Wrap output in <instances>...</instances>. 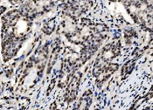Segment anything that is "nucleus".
I'll list each match as a JSON object with an SVG mask.
<instances>
[{"label": "nucleus", "mask_w": 153, "mask_h": 110, "mask_svg": "<svg viewBox=\"0 0 153 110\" xmlns=\"http://www.w3.org/2000/svg\"><path fill=\"white\" fill-rule=\"evenodd\" d=\"M134 66H135V62H134V61H129V62H128L127 64H125V65H124V66L123 67L122 73H123V74H125V75L130 74V73L132 72L133 68H134Z\"/></svg>", "instance_id": "obj_4"}, {"label": "nucleus", "mask_w": 153, "mask_h": 110, "mask_svg": "<svg viewBox=\"0 0 153 110\" xmlns=\"http://www.w3.org/2000/svg\"><path fill=\"white\" fill-rule=\"evenodd\" d=\"M91 101H92V93L90 91H87L80 100L79 105L76 108L79 109H87L89 108Z\"/></svg>", "instance_id": "obj_2"}, {"label": "nucleus", "mask_w": 153, "mask_h": 110, "mask_svg": "<svg viewBox=\"0 0 153 110\" xmlns=\"http://www.w3.org/2000/svg\"><path fill=\"white\" fill-rule=\"evenodd\" d=\"M54 28H55V21H54V18H53L51 20L47 21V23L44 24L43 32L46 34H51L54 31Z\"/></svg>", "instance_id": "obj_3"}, {"label": "nucleus", "mask_w": 153, "mask_h": 110, "mask_svg": "<svg viewBox=\"0 0 153 110\" xmlns=\"http://www.w3.org/2000/svg\"><path fill=\"white\" fill-rule=\"evenodd\" d=\"M81 78H82V73H74V75H73L71 77L70 80L68 83L67 91H66V94H65V100L68 103L74 101L75 100L76 96H77Z\"/></svg>", "instance_id": "obj_1"}]
</instances>
